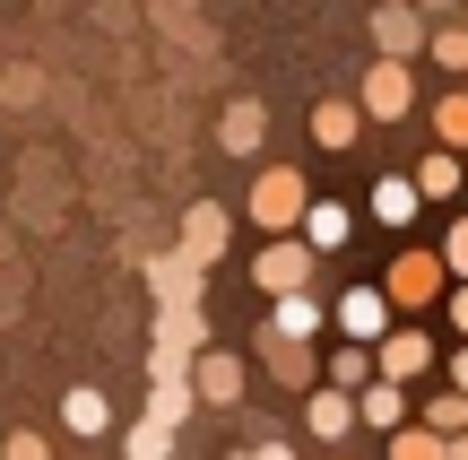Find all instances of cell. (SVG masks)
<instances>
[{
    "mask_svg": "<svg viewBox=\"0 0 468 460\" xmlns=\"http://www.w3.org/2000/svg\"><path fill=\"white\" fill-rule=\"evenodd\" d=\"M303 209H313V191H303V174H295V166H269L261 183H251V218H261L269 235L303 226Z\"/></svg>",
    "mask_w": 468,
    "mask_h": 460,
    "instance_id": "6da1fadb",
    "label": "cell"
},
{
    "mask_svg": "<svg viewBox=\"0 0 468 460\" xmlns=\"http://www.w3.org/2000/svg\"><path fill=\"white\" fill-rule=\"evenodd\" d=\"M442 278H452V270H442L434 252H399V261H390V278H382V305H408V313H417V305H434V295H442Z\"/></svg>",
    "mask_w": 468,
    "mask_h": 460,
    "instance_id": "7a4b0ae2",
    "label": "cell"
},
{
    "mask_svg": "<svg viewBox=\"0 0 468 460\" xmlns=\"http://www.w3.org/2000/svg\"><path fill=\"white\" fill-rule=\"evenodd\" d=\"M303 278H313V252H303L295 235H278L261 261H251V287L261 295H303Z\"/></svg>",
    "mask_w": 468,
    "mask_h": 460,
    "instance_id": "3957f363",
    "label": "cell"
},
{
    "mask_svg": "<svg viewBox=\"0 0 468 460\" xmlns=\"http://www.w3.org/2000/svg\"><path fill=\"white\" fill-rule=\"evenodd\" d=\"M382 357H373V382H408V374H425V365H434V339H425V330H382Z\"/></svg>",
    "mask_w": 468,
    "mask_h": 460,
    "instance_id": "277c9868",
    "label": "cell"
},
{
    "mask_svg": "<svg viewBox=\"0 0 468 460\" xmlns=\"http://www.w3.org/2000/svg\"><path fill=\"white\" fill-rule=\"evenodd\" d=\"M338 330H347V348L382 339V330H390V305H382V287H347V295H338Z\"/></svg>",
    "mask_w": 468,
    "mask_h": 460,
    "instance_id": "5b68a950",
    "label": "cell"
},
{
    "mask_svg": "<svg viewBox=\"0 0 468 460\" xmlns=\"http://www.w3.org/2000/svg\"><path fill=\"white\" fill-rule=\"evenodd\" d=\"M218 252H226V209L208 200V209H191V218H183V261L200 270V261H218Z\"/></svg>",
    "mask_w": 468,
    "mask_h": 460,
    "instance_id": "8992f818",
    "label": "cell"
},
{
    "mask_svg": "<svg viewBox=\"0 0 468 460\" xmlns=\"http://www.w3.org/2000/svg\"><path fill=\"white\" fill-rule=\"evenodd\" d=\"M313 330H321V305H313V295H278V313H269V330H261V339H286V348H303Z\"/></svg>",
    "mask_w": 468,
    "mask_h": 460,
    "instance_id": "52a82bcc",
    "label": "cell"
},
{
    "mask_svg": "<svg viewBox=\"0 0 468 460\" xmlns=\"http://www.w3.org/2000/svg\"><path fill=\"white\" fill-rule=\"evenodd\" d=\"M295 243H303L313 261L338 252V243H347V209H338V200H313V209H303V235H295Z\"/></svg>",
    "mask_w": 468,
    "mask_h": 460,
    "instance_id": "ba28073f",
    "label": "cell"
},
{
    "mask_svg": "<svg viewBox=\"0 0 468 460\" xmlns=\"http://www.w3.org/2000/svg\"><path fill=\"white\" fill-rule=\"evenodd\" d=\"M356 417H365V426H382V434H399V426H408V391H399V382H365Z\"/></svg>",
    "mask_w": 468,
    "mask_h": 460,
    "instance_id": "9c48e42d",
    "label": "cell"
},
{
    "mask_svg": "<svg viewBox=\"0 0 468 460\" xmlns=\"http://www.w3.org/2000/svg\"><path fill=\"white\" fill-rule=\"evenodd\" d=\"M365 113H382V122L408 113V70H399V61H382V70L365 79Z\"/></svg>",
    "mask_w": 468,
    "mask_h": 460,
    "instance_id": "30bf717a",
    "label": "cell"
},
{
    "mask_svg": "<svg viewBox=\"0 0 468 460\" xmlns=\"http://www.w3.org/2000/svg\"><path fill=\"white\" fill-rule=\"evenodd\" d=\"M191 391H200V400H218V409H226V400H243V365L208 348V357H200V374H191Z\"/></svg>",
    "mask_w": 468,
    "mask_h": 460,
    "instance_id": "8fae6325",
    "label": "cell"
},
{
    "mask_svg": "<svg viewBox=\"0 0 468 460\" xmlns=\"http://www.w3.org/2000/svg\"><path fill=\"white\" fill-rule=\"evenodd\" d=\"M356 131H365V113H356V104H313V139H321V148H356Z\"/></svg>",
    "mask_w": 468,
    "mask_h": 460,
    "instance_id": "7c38bea8",
    "label": "cell"
},
{
    "mask_svg": "<svg viewBox=\"0 0 468 460\" xmlns=\"http://www.w3.org/2000/svg\"><path fill=\"white\" fill-rule=\"evenodd\" d=\"M303 426H313L321 444H338V434L356 426V400H347V391H313V409H303Z\"/></svg>",
    "mask_w": 468,
    "mask_h": 460,
    "instance_id": "4fadbf2b",
    "label": "cell"
},
{
    "mask_svg": "<svg viewBox=\"0 0 468 460\" xmlns=\"http://www.w3.org/2000/svg\"><path fill=\"white\" fill-rule=\"evenodd\" d=\"M373 218L408 226V218H417V183H408V174H382V183H373Z\"/></svg>",
    "mask_w": 468,
    "mask_h": 460,
    "instance_id": "5bb4252c",
    "label": "cell"
},
{
    "mask_svg": "<svg viewBox=\"0 0 468 460\" xmlns=\"http://www.w3.org/2000/svg\"><path fill=\"white\" fill-rule=\"evenodd\" d=\"M373 35H382V52H390V61H399V52H417V44H425V27H417V9H382V17H373Z\"/></svg>",
    "mask_w": 468,
    "mask_h": 460,
    "instance_id": "9a60e30c",
    "label": "cell"
},
{
    "mask_svg": "<svg viewBox=\"0 0 468 460\" xmlns=\"http://www.w3.org/2000/svg\"><path fill=\"white\" fill-rule=\"evenodd\" d=\"M61 417H69V434H104V426H113L104 391H69V400H61Z\"/></svg>",
    "mask_w": 468,
    "mask_h": 460,
    "instance_id": "2e32d148",
    "label": "cell"
},
{
    "mask_svg": "<svg viewBox=\"0 0 468 460\" xmlns=\"http://www.w3.org/2000/svg\"><path fill=\"white\" fill-rule=\"evenodd\" d=\"M425 434H434V444H452V434H468V391H442L434 409H425Z\"/></svg>",
    "mask_w": 468,
    "mask_h": 460,
    "instance_id": "e0dca14e",
    "label": "cell"
},
{
    "mask_svg": "<svg viewBox=\"0 0 468 460\" xmlns=\"http://www.w3.org/2000/svg\"><path fill=\"white\" fill-rule=\"evenodd\" d=\"M408 183H417V200H452V191H460V166H452V156H425Z\"/></svg>",
    "mask_w": 468,
    "mask_h": 460,
    "instance_id": "ac0fdd59",
    "label": "cell"
},
{
    "mask_svg": "<svg viewBox=\"0 0 468 460\" xmlns=\"http://www.w3.org/2000/svg\"><path fill=\"white\" fill-rule=\"evenodd\" d=\"M365 382H373V357L365 348H338L330 357V391H365Z\"/></svg>",
    "mask_w": 468,
    "mask_h": 460,
    "instance_id": "d6986e66",
    "label": "cell"
},
{
    "mask_svg": "<svg viewBox=\"0 0 468 460\" xmlns=\"http://www.w3.org/2000/svg\"><path fill=\"white\" fill-rule=\"evenodd\" d=\"M226 148H234V156L261 148V104H234V113H226Z\"/></svg>",
    "mask_w": 468,
    "mask_h": 460,
    "instance_id": "ffe728a7",
    "label": "cell"
},
{
    "mask_svg": "<svg viewBox=\"0 0 468 460\" xmlns=\"http://www.w3.org/2000/svg\"><path fill=\"white\" fill-rule=\"evenodd\" d=\"M122 452H131V460H165V452H174V434H165V426H148V417H139V426L122 434Z\"/></svg>",
    "mask_w": 468,
    "mask_h": 460,
    "instance_id": "44dd1931",
    "label": "cell"
},
{
    "mask_svg": "<svg viewBox=\"0 0 468 460\" xmlns=\"http://www.w3.org/2000/svg\"><path fill=\"white\" fill-rule=\"evenodd\" d=\"M261 357L278 365L286 382H313V357H303V348H286V339H261Z\"/></svg>",
    "mask_w": 468,
    "mask_h": 460,
    "instance_id": "7402d4cb",
    "label": "cell"
},
{
    "mask_svg": "<svg viewBox=\"0 0 468 460\" xmlns=\"http://www.w3.org/2000/svg\"><path fill=\"white\" fill-rule=\"evenodd\" d=\"M390 460H442V444L425 426H399V434H390Z\"/></svg>",
    "mask_w": 468,
    "mask_h": 460,
    "instance_id": "603a6c76",
    "label": "cell"
},
{
    "mask_svg": "<svg viewBox=\"0 0 468 460\" xmlns=\"http://www.w3.org/2000/svg\"><path fill=\"white\" fill-rule=\"evenodd\" d=\"M434 131L452 139V148H468V96H442L434 104Z\"/></svg>",
    "mask_w": 468,
    "mask_h": 460,
    "instance_id": "cb8c5ba5",
    "label": "cell"
},
{
    "mask_svg": "<svg viewBox=\"0 0 468 460\" xmlns=\"http://www.w3.org/2000/svg\"><path fill=\"white\" fill-rule=\"evenodd\" d=\"M434 61H442V70H468V27H452V35H434Z\"/></svg>",
    "mask_w": 468,
    "mask_h": 460,
    "instance_id": "d4e9b609",
    "label": "cell"
},
{
    "mask_svg": "<svg viewBox=\"0 0 468 460\" xmlns=\"http://www.w3.org/2000/svg\"><path fill=\"white\" fill-rule=\"evenodd\" d=\"M434 261H442V270H460V278H468V218L452 226V243H442V252H434Z\"/></svg>",
    "mask_w": 468,
    "mask_h": 460,
    "instance_id": "484cf974",
    "label": "cell"
},
{
    "mask_svg": "<svg viewBox=\"0 0 468 460\" xmlns=\"http://www.w3.org/2000/svg\"><path fill=\"white\" fill-rule=\"evenodd\" d=\"M9 460H44V444L35 434H9Z\"/></svg>",
    "mask_w": 468,
    "mask_h": 460,
    "instance_id": "4316f807",
    "label": "cell"
},
{
    "mask_svg": "<svg viewBox=\"0 0 468 460\" xmlns=\"http://www.w3.org/2000/svg\"><path fill=\"white\" fill-rule=\"evenodd\" d=\"M243 460H295V444H251Z\"/></svg>",
    "mask_w": 468,
    "mask_h": 460,
    "instance_id": "83f0119b",
    "label": "cell"
},
{
    "mask_svg": "<svg viewBox=\"0 0 468 460\" xmlns=\"http://www.w3.org/2000/svg\"><path fill=\"white\" fill-rule=\"evenodd\" d=\"M452 382H460V391H468V348H460V357H452Z\"/></svg>",
    "mask_w": 468,
    "mask_h": 460,
    "instance_id": "f1b7e54d",
    "label": "cell"
},
{
    "mask_svg": "<svg viewBox=\"0 0 468 460\" xmlns=\"http://www.w3.org/2000/svg\"><path fill=\"white\" fill-rule=\"evenodd\" d=\"M442 460H468V434H452V444H442Z\"/></svg>",
    "mask_w": 468,
    "mask_h": 460,
    "instance_id": "f546056e",
    "label": "cell"
},
{
    "mask_svg": "<svg viewBox=\"0 0 468 460\" xmlns=\"http://www.w3.org/2000/svg\"><path fill=\"white\" fill-rule=\"evenodd\" d=\"M452 322H460V330H468V287H460V295H452Z\"/></svg>",
    "mask_w": 468,
    "mask_h": 460,
    "instance_id": "4dcf8cb0",
    "label": "cell"
}]
</instances>
